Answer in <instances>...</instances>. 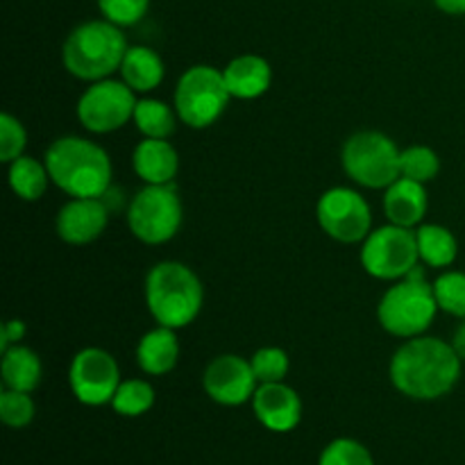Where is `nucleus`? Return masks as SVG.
<instances>
[{
	"label": "nucleus",
	"mask_w": 465,
	"mask_h": 465,
	"mask_svg": "<svg viewBox=\"0 0 465 465\" xmlns=\"http://www.w3.org/2000/svg\"><path fill=\"white\" fill-rule=\"evenodd\" d=\"M463 359L452 343L436 336H416L400 345L389 363V380L404 398L430 400L445 398L461 380Z\"/></svg>",
	"instance_id": "nucleus-1"
},
{
	"label": "nucleus",
	"mask_w": 465,
	"mask_h": 465,
	"mask_svg": "<svg viewBox=\"0 0 465 465\" xmlns=\"http://www.w3.org/2000/svg\"><path fill=\"white\" fill-rule=\"evenodd\" d=\"M50 182L68 198H104L112 189L114 166L107 150L84 136H59L44 154Z\"/></svg>",
	"instance_id": "nucleus-2"
},
{
	"label": "nucleus",
	"mask_w": 465,
	"mask_h": 465,
	"mask_svg": "<svg viewBox=\"0 0 465 465\" xmlns=\"http://www.w3.org/2000/svg\"><path fill=\"white\" fill-rule=\"evenodd\" d=\"M145 307L157 325L184 330L200 316L204 286L193 268L182 262H159L145 275Z\"/></svg>",
	"instance_id": "nucleus-3"
},
{
	"label": "nucleus",
	"mask_w": 465,
	"mask_h": 465,
	"mask_svg": "<svg viewBox=\"0 0 465 465\" xmlns=\"http://www.w3.org/2000/svg\"><path fill=\"white\" fill-rule=\"evenodd\" d=\"M127 48L123 27L107 18H91L68 32L62 45V64L66 73L91 84L121 71Z\"/></svg>",
	"instance_id": "nucleus-4"
},
{
	"label": "nucleus",
	"mask_w": 465,
	"mask_h": 465,
	"mask_svg": "<svg viewBox=\"0 0 465 465\" xmlns=\"http://www.w3.org/2000/svg\"><path fill=\"white\" fill-rule=\"evenodd\" d=\"M439 312L434 286L418 266L404 280L393 282L384 291L377 304V322L386 334L409 341L425 334Z\"/></svg>",
	"instance_id": "nucleus-5"
},
{
	"label": "nucleus",
	"mask_w": 465,
	"mask_h": 465,
	"mask_svg": "<svg viewBox=\"0 0 465 465\" xmlns=\"http://www.w3.org/2000/svg\"><path fill=\"white\" fill-rule=\"evenodd\" d=\"M232 94L225 84L223 71L209 64H195L180 75L173 94L180 123L191 130H207L216 125L230 107Z\"/></svg>",
	"instance_id": "nucleus-6"
},
{
	"label": "nucleus",
	"mask_w": 465,
	"mask_h": 465,
	"mask_svg": "<svg viewBox=\"0 0 465 465\" xmlns=\"http://www.w3.org/2000/svg\"><path fill=\"white\" fill-rule=\"evenodd\" d=\"M400 154L393 139L384 132L361 130L348 136L341 150V166L354 184L384 191L400 177Z\"/></svg>",
	"instance_id": "nucleus-7"
},
{
	"label": "nucleus",
	"mask_w": 465,
	"mask_h": 465,
	"mask_svg": "<svg viewBox=\"0 0 465 465\" xmlns=\"http://www.w3.org/2000/svg\"><path fill=\"white\" fill-rule=\"evenodd\" d=\"M127 227L145 245L173 241L184 221V207L175 184H145L127 204Z\"/></svg>",
	"instance_id": "nucleus-8"
},
{
	"label": "nucleus",
	"mask_w": 465,
	"mask_h": 465,
	"mask_svg": "<svg viewBox=\"0 0 465 465\" xmlns=\"http://www.w3.org/2000/svg\"><path fill=\"white\" fill-rule=\"evenodd\" d=\"M361 266L381 282L404 280L420 263L416 230L389 223L372 230L361 243Z\"/></svg>",
	"instance_id": "nucleus-9"
},
{
	"label": "nucleus",
	"mask_w": 465,
	"mask_h": 465,
	"mask_svg": "<svg viewBox=\"0 0 465 465\" xmlns=\"http://www.w3.org/2000/svg\"><path fill=\"white\" fill-rule=\"evenodd\" d=\"M139 98L123 80L91 82L77 100V121L91 134H112L134 118Z\"/></svg>",
	"instance_id": "nucleus-10"
},
{
	"label": "nucleus",
	"mask_w": 465,
	"mask_h": 465,
	"mask_svg": "<svg viewBox=\"0 0 465 465\" xmlns=\"http://www.w3.org/2000/svg\"><path fill=\"white\" fill-rule=\"evenodd\" d=\"M316 218L321 230L339 243H363L372 232V212L368 200L350 186H331L318 198Z\"/></svg>",
	"instance_id": "nucleus-11"
},
{
	"label": "nucleus",
	"mask_w": 465,
	"mask_h": 465,
	"mask_svg": "<svg viewBox=\"0 0 465 465\" xmlns=\"http://www.w3.org/2000/svg\"><path fill=\"white\" fill-rule=\"evenodd\" d=\"M121 381L116 357L103 348L80 350L68 366V386L77 402L86 407L112 404Z\"/></svg>",
	"instance_id": "nucleus-12"
},
{
	"label": "nucleus",
	"mask_w": 465,
	"mask_h": 465,
	"mask_svg": "<svg viewBox=\"0 0 465 465\" xmlns=\"http://www.w3.org/2000/svg\"><path fill=\"white\" fill-rule=\"evenodd\" d=\"M257 386L259 381L254 377L252 363L239 354H221L204 368V393L223 407H241L245 402H252Z\"/></svg>",
	"instance_id": "nucleus-13"
},
{
	"label": "nucleus",
	"mask_w": 465,
	"mask_h": 465,
	"mask_svg": "<svg viewBox=\"0 0 465 465\" xmlns=\"http://www.w3.org/2000/svg\"><path fill=\"white\" fill-rule=\"evenodd\" d=\"M109 213L104 198H68L54 218V232L68 245H89L107 230Z\"/></svg>",
	"instance_id": "nucleus-14"
},
{
	"label": "nucleus",
	"mask_w": 465,
	"mask_h": 465,
	"mask_svg": "<svg viewBox=\"0 0 465 465\" xmlns=\"http://www.w3.org/2000/svg\"><path fill=\"white\" fill-rule=\"evenodd\" d=\"M252 411L268 431L286 434L302 420V400L286 381L259 384L252 395Z\"/></svg>",
	"instance_id": "nucleus-15"
},
{
	"label": "nucleus",
	"mask_w": 465,
	"mask_h": 465,
	"mask_svg": "<svg viewBox=\"0 0 465 465\" xmlns=\"http://www.w3.org/2000/svg\"><path fill=\"white\" fill-rule=\"evenodd\" d=\"M132 168L143 184H175L180 153L168 139H143L132 153Z\"/></svg>",
	"instance_id": "nucleus-16"
},
{
	"label": "nucleus",
	"mask_w": 465,
	"mask_h": 465,
	"mask_svg": "<svg viewBox=\"0 0 465 465\" xmlns=\"http://www.w3.org/2000/svg\"><path fill=\"white\" fill-rule=\"evenodd\" d=\"M430 209V195L425 184L400 175L389 189H384V213L386 221L393 225L416 230L422 225Z\"/></svg>",
	"instance_id": "nucleus-17"
},
{
	"label": "nucleus",
	"mask_w": 465,
	"mask_h": 465,
	"mask_svg": "<svg viewBox=\"0 0 465 465\" xmlns=\"http://www.w3.org/2000/svg\"><path fill=\"white\" fill-rule=\"evenodd\" d=\"M223 77L236 100H257L272 84V66L266 57L254 53L239 54L223 68Z\"/></svg>",
	"instance_id": "nucleus-18"
},
{
	"label": "nucleus",
	"mask_w": 465,
	"mask_h": 465,
	"mask_svg": "<svg viewBox=\"0 0 465 465\" xmlns=\"http://www.w3.org/2000/svg\"><path fill=\"white\" fill-rule=\"evenodd\" d=\"M180 352L182 348L177 330L157 325L154 330L145 331L136 343V366L150 377H163L175 371Z\"/></svg>",
	"instance_id": "nucleus-19"
},
{
	"label": "nucleus",
	"mask_w": 465,
	"mask_h": 465,
	"mask_svg": "<svg viewBox=\"0 0 465 465\" xmlns=\"http://www.w3.org/2000/svg\"><path fill=\"white\" fill-rule=\"evenodd\" d=\"M118 75L134 94H153L166 77V64L150 45H130Z\"/></svg>",
	"instance_id": "nucleus-20"
},
{
	"label": "nucleus",
	"mask_w": 465,
	"mask_h": 465,
	"mask_svg": "<svg viewBox=\"0 0 465 465\" xmlns=\"http://www.w3.org/2000/svg\"><path fill=\"white\" fill-rule=\"evenodd\" d=\"M0 375H3L5 389L35 393L36 386L41 384L44 366H41V359L35 350L18 343L3 352V359H0Z\"/></svg>",
	"instance_id": "nucleus-21"
},
{
	"label": "nucleus",
	"mask_w": 465,
	"mask_h": 465,
	"mask_svg": "<svg viewBox=\"0 0 465 465\" xmlns=\"http://www.w3.org/2000/svg\"><path fill=\"white\" fill-rule=\"evenodd\" d=\"M7 182L12 193L18 200H25V203L41 200L45 191H48V186L53 184L45 162H39V159L30 157V154H21L12 163H7Z\"/></svg>",
	"instance_id": "nucleus-22"
},
{
	"label": "nucleus",
	"mask_w": 465,
	"mask_h": 465,
	"mask_svg": "<svg viewBox=\"0 0 465 465\" xmlns=\"http://www.w3.org/2000/svg\"><path fill=\"white\" fill-rule=\"evenodd\" d=\"M418 239V254L420 262L430 268H450L457 262L459 243L457 236L448 230L445 225H436V223H422L416 227Z\"/></svg>",
	"instance_id": "nucleus-23"
},
{
	"label": "nucleus",
	"mask_w": 465,
	"mask_h": 465,
	"mask_svg": "<svg viewBox=\"0 0 465 465\" xmlns=\"http://www.w3.org/2000/svg\"><path fill=\"white\" fill-rule=\"evenodd\" d=\"M132 123L143 139H171L177 123H180V116H177L175 107L163 103V100L141 98L136 103Z\"/></svg>",
	"instance_id": "nucleus-24"
},
{
	"label": "nucleus",
	"mask_w": 465,
	"mask_h": 465,
	"mask_svg": "<svg viewBox=\"0 0 465 465\" xmlns=\"http://www.w3.org/2000/svg\"><path fill=\"white\" fill-rule=\"evenodd\" d=\"M154 407V389L145 380H123L112 400V409L118 416L139 418Z\"/></svg>",
	"instance_id": "nucleus-25"
},
{
	"label": "nucleus",
	"mask_w": 465,
	"mask_h": 465,
	"mask_svg": "<svg viewBox=\"0 0 465 465\" xmlns=\"http://www.w3.org/2000/svg\"><path fill=\"white\" fill-rule=\"evenodd\" d=\"M440 173V157L430 145H409L400 154V175L420 184L436 180Z\"/></svg>",
	"instance_id": "nucleus-26"
},
{
	"label": "nucleus",
	"mask_w": 465,
	"mask_h": 465,
	"mask_svg": "<svg viewBox=\"0 0 465 465\" xmlns=\"http://www.w3.org/2000/svg\"><path fill=\"white\" fill-rule=\"evenodd\" d=\"M434 295L440 312L454 318H465V272L443 271L434 282Z\"/></svg>",
	"instance_id": "nucleus-27"
},
{
	"label": "nucleus",
	"mask_w": 465,
	"mask_h": 465,
	"mask_svg": "<svg viewBox=\"0 0 465 465\" xmlns=\"http://www.w3.org/2000/svg\"><path fill=\"white\" fill-rule=\"evenodd\" d=\"M252 363L254 377L259 384H271V381H284L291 371V359L286 350L277 348V345H266L259 348L257 352L250 357Z\"/></svg>",
	"instance_id": "nucleus-28"
},
{
	"label": "nucleus",
	"mask_w": 465,
	"mask_h": 465,
	"mask_svg": "<svg viewBox=\"0 0 465 465\" xmlns=\"http://www.w3.org/2000/svg\"><path fill=\"white\" fill-rule=\"evenodd\" d=\"M35 400L32 393H23V391L3 389L0 393V418L12 430H23L35 420Z\"/></svg>",
	"instance_id": "nucleus-29"
},
{
	"label": "nucleus",
	"mask_w": 465,
	"mask_h": 465,
	"mask_svg": "<svg viewBox=\"0 0 465 465\" xmlns=\"http://www.w3.org/2000/svg\"><path fill=\"white\" fill-rule=\"evenodd\" d=\"M318 465H375L366 445L354 439H336L322 450Z\"/></svg>",
	"instance_id": "nucleus-30"
},
{
	"label": "nucleus",
	"mask_w": 465,
	"mask_h": 465,
	"mask_svg": "<svg viewBox=\"0 0 465 465\" xmlns=\"http://www.w3.org/2000/svg\"><path fill=\"white\" fill-rule=\"evenodd\" d=\"M100 16L118 27H132L145 18L150 0H98Z\"/></svg>",
	"instance_id": "nucleus-31"
},
{
	"label": "nucleus",
	"mask_w": 465,
	"mask_h": 465,
	"mask_svg": "<svg viewBox=\"0 0 465 465\" xmlns=\"http://www.w3.org/2000/svg\"><path fill=\"white\" fill-rule=\"evenodd\" d=\"M27 148V130L12 114H0V162L12 163Z\"/></svg>",
	"instance_id": "nucleus-32"
},
{
	"label": "nucleus",
	"mask_w": 465,
	"mask_h": 465,
	"mask_svg": "<svg viewBox=\"0 0 465 465\" xmlns=\"http://www.w3.org/2000/svg\"><path fill=\"white\" fill-rule=\"evenodd\" d=\"M27 334V327L21 318H12V321H5L0 327V352L9 350L12 345H18Z\"/></svg>",
	"instance_id": "nucleus-33"
},
{
	"label": "nucleus",
	"mask_w": 465,
	"mask_h": 465,
	"mask_svg": "<svg viewBox=\"0 0 465 465\" xmlns=\"http://www.w3.org/2000/svg\"><path fill=\"white\" fill-rule=\"evenodd\" d=\"M434 5L448 16H463L465 14V0H434Z\"/></svg>",
	"instance_id": "nucleus-34"
},
{
	"label": "nucleus",
	"mask_w": 465,
	"mask_h": 465,
	"mask_svg": "<svg viewBox=\"0 0 465 465\" xmlns=\"http://www.w3.org/2000/svg\"><path fill=\"white\" fill-rule=\"evenodd\" d=\"M450 343L454 345L457 354L465 361V318L461 321V325H459L457 330H454V336H452V341H450Z\"/></svg>",
	"instance_id": "nucleus-35"
}]
</instances>
